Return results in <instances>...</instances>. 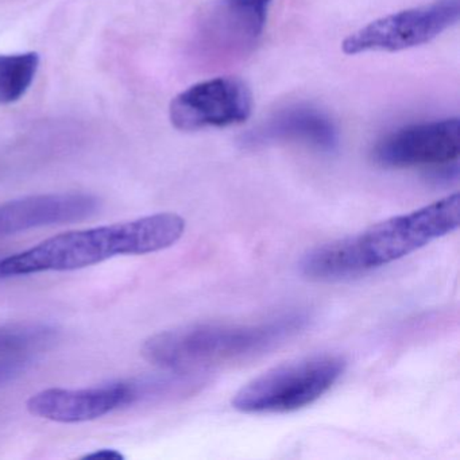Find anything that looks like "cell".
I'll return each instance as SVG.
<instances>
[{"mask_svg":"<svg viewBox=\"0 0 460 460\" xmlns=\"http://www.w3.org/2000/svg\"><path fill=\"white\" fill-rule=\"evenodd\" d=\"M58 338V328L44 323L0 325V357L42 351Z\"/></svg>","mask_w":460,"mask_h":460,"instance_id":"obj_13","label":"cell"},{"mask_svg":"<svg viewBox=\"0 0 460 460\" xmlns=\"http://www.w3.org/2000/svg\"><path fill=\"white\" fill-rule=\"evenodd\" d=\"M309 323L306 312H290L252 325L193 324L150 336L142 357L165 370L204 371L266 354L295 338Z\"/></svg>","mask_w":460,"mask_h":460,"instance_id":"obj_3","label":"cell"},{"mask_svg":"<svg viewBox=\"0 0 460 460\" xmlns=\"http://www.w3.org/2000/svg\"><path fill=\"white\" fill-rule=\"evenodd\" d=\"M29 363L31 360H29L28 355L0 357V386L22 376L28 370Z\"/></svg>","mask_w":460,"mask_h":460,"instance_id":"obj_14","label":"cell"},{"mask_svg":"<svg viewBox=\"0 0 460 460\" xmlns=\"http://www.w3.org/2000/svg\"><path fill=\"white\" fill-rule=\"evenodd\" d=\"M101 200L90 193L66 192L28 196L0 204V238L48 226L95 217Z\"/></svg>","mask_w":460,"mask_h":460,"instance_id":"obj_10","label":"cell"},{"mask_svg":"<svg viewBox=\"0 0 460 460\" xmlns=\"http://www.w3.org/2000/svg\"><path fill=\"white\" fill-rule=\"evenodd\" d=\"M460 0H436L429 6L403 10L379 18L347 37L341 44L346 55L401 52L420 47L459 22Z\"/></svg>","mask_w":460,"mask_h":460,"instance_id":"obj_6","label":"cell"},{"mask_svg":"<svg viewBox=\"0 0 460 460\" xmlns=\"http://www.w3.org/2000/svg\"><path fill=\"white\" fill-rule=\"evenodd\" d=\"M303 144L323 153H333L339 146L338 128L325 112L296 104L279 110L242 136L244 149H260L277 144Z\"/></svg>","mask_w":460,"mask_h":460,"instance_id":"obj_9","label":"cell"},{"mask_svg":"<svg viewBox=\"0 0 460 460\" xmlns=\"http://www.w3.org/2000/svg\"><path fill=\"white\" fill-rule=\"evenodd\" d=\"M185 227L184 217L163 212L130 222L69 231L0 260V279L79 270L119 255L161 252L180 241Z\"/></svg>","mask_w":460,"mask_h":460,"instance_id":"obj_2","label":"cell"},{"mask_svg":"<svg viewBox=\"0 0 460 460\" xmlns=\"http://www.w3.org/2000/svg\"><path fill=\"white\" fill-rule=\"evenodd\" d=\"M87 457H95V459H114L119 460L123 459V455L120 452H118L117 449H101V451L93 452V454H88Z\"/></svg>","mask_w":460,"mask_h":460,"instance_id":"obj_15","label":"cell"},{"mask_svg":"<svg viewBox=\"0 0 460 460\" xmlns=\"http://www.w3.org/2000/svg\"><path fill=\"white\" fill-rule=\"evenodd\" d=\"M341 355L323 354L285 363L247 382L233 408L247 414L290 413L316 402L346 371Z\"/></svg>","mask_w":460,"mask_h":460,"instance_id":"obj_4","label":"cell"},{"mask_svg":"<svg viewBox=\"0 0 460 460\" xmlns=\"http://www.w3.org/2000/svg\"><path fill=\"white\" fill-rule=\"evenodd\" d=\"M271 0H212L199 23L196 47L208 66L243 60L257 47Z\"/></svg>","mask_w":460,"mask_h":460,"instance_id":"obj_5","label":"cell"},{"mask_svg":"<svg viewBox=\"0 0 460 460\" xmlns=\"http://www.w3.org/2000/svg\"><path fill=\"white\" fill-rule=\"evenodd\" d=\"M460 153L457 118L406 126L389 134L373 150V160L384 168L443 165Z\"/></svg>","mask_w":460,"mask_h":460,"instance_id":"obj_8","label":"cell"},{"mask_svg":"<svg viewBox=\"0 0 460 460\" xmlns=\"http://www.w3.org/2000/svg\"><path fill=\"white\" fill-rule=\"evenodd\" d=\"M123 406H130L126 381L88 389L52 387L31 395L28 401L33 416L64 424L93 421Z\"/></svg>","mask_w":460,"mask_h":460,"instance_id":"obj_11","label":"cell"},{"mask_svg":"<svg viewBox=\"0 0 460 460\" xmlns=\"http://www.w3.org/2000/svg\"><path fill=\"white\" fill-rule=\"evenodd\" d=\"M252 111V93L236 77H217L179 93L169 107L172 125L180 131L241 125Z\"/></svg>","mask_w":460,"mask_h":460,"instance_id":"obj_7","label":"cell"},{"mask_svg":"<svg viewBox=\"0 0 460 460\" xmlns=\"http://www.w3.org/2000/svg\"><path fill=\"white\" fill-rule=\"evenodd\" d=\"M40 56L36 52L0 55V104L15 103L36 79Z\"/></svg>","mask_w":460,"mask_h":460,"instance_id":"obj_12","label":"cell"},{"mask_svg":"<svg viewBox=\"0 0 460 460\" xmlns=\"http://www.w3.org/2000/svg\"><path fill=\"white\" fill-rule=\"evenodd\" d=\"M459 225L460 195L455 192L362 233L314 247L301 258L300 271L309 281H349L454 233Z\"/></svg>","mask_w":460,"mask_h":460,"instance_id":"obj_1","label":"cell"}]
</instances>
